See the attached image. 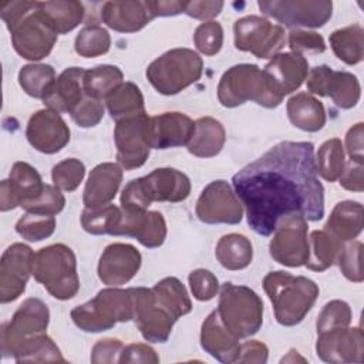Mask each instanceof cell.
<instances>
[{
  "label": "cell",
  "mask_w": 364,
  "mask_h": 364,
  "mask_svg": "<svg viewBox=\"0 0 364 364\" xmlns=\"http://www.w3.org/2000/svg\"><path fill=\"white\" fill-rule=\"evenodd\" d=\"M232 183L249 226L260 236H270L286 216L301 215L313 222L324 216V188L311 142L274 145L235 173Z\"/></svg>",
  "instance_id": "1"
},
{
  "label": "cell",
  "mask_w": 364,
  "mask_h": 364,
  "mask_svg": "<svg viewBox=\"0 0 364 364\" xmlns=\"http://www.w3.org/2000/svg\"><path fill=\"white\" fill-rule=\"evenodd\" d=\"M132 320L142 337L151 343H165L173 324L192 310V301L181 280L165 277L152 289L129 287Z\"/></svg>",
  "instance_id": "2"
},
{
  "label": "cell",
  "mask_w": 364,
  "mask_h": 364,
  "mask_svg": "<svg viewBox=\"0 0 364 364\" xmlns=\"http://www.w3.org/2000/svg\"><path fill=\"white\" fill-rule=\"evenodd\" d=\"M283 97L284 94L276 81L256 64L230 67L218 84V100L228 108L242 105L246 101H255L264 108H276Z\"/></svg>",
  "instance_id": "3"
},
{
  "label": "cell",
  "mask_w": 364,
  "mask_h": 364,
  "mask_svg": "<svg viewBox=\"0 0 364 364\" xmlns=\"http://www.w3.org/2000/svg\"><path fill=\"white\" fill-rule=\"evenodd\" d=\"M263 289L282 326L299 324L318 296V286L311 279L282 270L267 273L263 279Z\"/></svg>",
  "instance_id": "4"
},
{
  "label": "cell",
  "mask_w": 364,
  "mask_h": 364,
  "mask_svg": "<svg viewBox=\"0 0 364 364\" xmlns=\"http://www.w3.org/2000/svg\"><path fill=\"white\" fill-rule=\"evenodd\" d=\"M31 273L58 300L73 299L80 289L75 255L63 243L40 249L34 255Z\"/></svg>",
  "instance_id": "5"
},
{
  "label": "cell",
  "mask_w": 364,
  "mask_h": 364,
  "mask_svg": "<svg viewBox=\"0 0 364 364\" xmlns=\"http://www.w3.org/2000/svg\"><path fill=\"white\" fill-rule=\"evenodd\" d=\"M216 313L223 326L240 340L260 330L263 323V301L250 287L226 282L220 287Z\"/></svg>",
  "instance_id": "6"
},
{
  "label": "cell",
  "mask_w": 364,
  "mask_h": 364,
  "mask_svg": "<svg viewBox=\"0 0 364 364\" xmlns=\"http://www.w3.org/2000/svg\"><path fill=\"white\" fill-rule=\"evenodd\" d=\"M74 324L88 333L112 328L119 321L132 320V296L129 289L108 287L100 290L94 299L71 310Z\"/></svg>",
  "instance_id": "7"
},
{
  "label": "cell",
  "mask_w": 364,
  "mask_h": 364,
  "mask_svg": "<svg viewBox=\"0 0 364 364\" xmlns=\"http://www.w3.org/2000/svg\"><path fill=\"white\" fill-rule=\"evenodd\" d=\"M203 71V61L191 48H173L154 60L146 68L151 85L164 95H175L196 82Z\"/></svg>",
  "instance_id": "8"
},
{
  "label": "cell",
  "mask_w": 364,
  "mask_h": 364,
  "mask_svg": "<svg viewBox=\"0 0 364 364\" xmlns=\"http://www.w3.org/2000/svg\"><path fill=\"white\" fill-rule=\"evenodd\" d=\"M48 320L50 311L44 301L36 297L24 300L13 314L11 320L1 326L3 357H13L27 340L44 334Z\"/></svg>",
  "instance_id": "9"
},
{
  "label": "cell",
  "mask_w": 364,
  "mask_h": 364,
  "mask_svg": "<svg viewBox=\"0 0 364 364\" xmlns=\"http://www.w3.org/2000/svg\"><path fill=\"white\" fill-rule=\"evenodd\" d=\"M235 47L249 51L257 58H272L286 43L284 28L260 16H246L233 26Z\"/></svg>",
  "instance_id": "10"
},
{
  "label": "cell",
  "mask_w": 364,
  "mask_h": 364,
  "mask_svg": "<svg viewBox=\"0 0 364 364\" xmlns=\"http://www.w3.org/2000/svg\"><path fill=\"white\" fill-rule=\"evenodd\" d=\"M114 139L117 161L122 168L142 166L151 149V118L146 112H141L117 121Z\"/></svg>",
  "instance_id": "11"
},
{
  "label": "cell",
  "mask_w": 364,
  "mask_h": 364,
  "mask_svg": "<svg viewBox=\"0 0 364 364\" xmlns=\"http://www.w3.org/2000/svg\"><path fill=\"white\" fill-rule=\"evenodd\" d=\"M259 9L286 27H323L331 17L333 3L328 0H262Z\"/></svg>",
  "instance_id": "12"
},
{
  "label": "cell",
  "mask_w": 364,
  "mask_h": 364,
  "mask_svg": "<svg viewBox=\"0 0 364 364\" xmlns=\"http://www.w3.org/2000/svg\"><path fill=\"white\" fill-rule=\"evenodd\" d=\"M307 219L301 215L283 218L270 240V256L280 264L287 267H300L309 259Z\"/></svg>",
  "instance_id": "13"
},
{
  "label": "cell",
  "mask_w": 364,
  "mask_h": 364,
  "mask_svg": "<svg viewBox=\"0 0 364 364\" xmlns=\"http://www.w3.org/2000/svg\"><path fill=\"white\" fill-rule=\"evenodd\" d=\"M196 216L203 223L236 225L242 220L243 206L226 181H213L196 202Z\"/></svg>",
  "instance_id": "14"
},
{
  "label": "cell",
  "mask_w": 364,
  "mask_h": 364,
  "mask_svg": "<svg viewBox=\"0 0 364 364\" xmlns=\"http://www.w3.org/2000/svg\"><path fill=\"white\" fill-rule=\"evenodd\" d=\"M307 90L320 97H330L343 109L353 108L361 94L355 75L347 71H334L328 65H317L310 71Z\"/></svg>",
  "instance_id": "15"
},
{
  "label": "cell",
  "mask_w": 364,
  "mask_h": 364,
  "mask_svg": "<svg viewBox=\"0 0 364 364\" xmlns=\"http://www.w3.org/2000/svg\"><path fill=\"white\" fill-rule=\"evenodd\" d=\"M34 252L23 243H13L1 255L0 260V301L10 303L18 299L33 274Z\"/></svg>",
  "instance_id": "16"
},
{
  "label": "cell",
  "mask_w": 364,
  "mask_h": 364,
  "mask_svg": "<svg viewBox=\"0 0 364 364\" xmlns=\"http://www.w3.org/2000/svg\"><path fill=\"white\" fill-rule=\"evenodd\" d=\"M10 33L17 54L31 61L47 57L57 41V33L40 16L37 3L36 9Z\"/></svg>",
  "instance_id": "17"
},
{
  "label": "cell",
  "mask_w": 364,
  "mask_h": 364,
  "mask_svg": "<svg viewBox=\"0 0 364 364\" xmlns=\"http://www.w3.org/2000/svg\"><path fill=\"white\" fill-rule=\"evenodd\" d=\"M27 141L43 154H55L70 141V128L60 112L50 108L40 109L28 119Z\"/></svg>",
  "instance_id": "18"
},
{
  "label": "cell",
  "mask_w": 364,
  "mask_h": 364,
  "mask_svg": "<svg viewBox=\"0 0 364 364\" xmlns=\"http://www.w3.org/2000/svg\"><path fill=\"white\" fill-rule=\"evenodd\" d=\"M316 351L326 363H361L363 331L360 327H344L318 333Z\"/></svg>",
  "instance_id": "19"
},
{
  "label": "cell",
  "mask_w": 364,
  "mask_h": 364,
  "mask_svg": "<svg viewBox=\"0 0 364 364\" xmlns=\"http://www.w3.org/2000/svg\"><path fill=\"white\" fill-rule=\"evenodd\" d=\"M44 189L40 173L27 162H16L0 185V209L7 212L34 200Z\"/></svg>",
  "instance_id": "20"
},
{
  "label": "cell",
  "mask_w": 364,
  "mask_h": 364,
  "mask_svg": "<svg viewBox=\"0 0 364 364\" xmlns=\"http://www.w3.org/2000/svg\"><path fill=\"white\" fill-rule=\"evenodd\" d=\"M141 267V253L128 243H112L105 247L98 262V277L104 284L128 283Z\"/></svg>",
  "instance_id": "21"
},
{
  "label": "cell",
  "mask_w": 364,
  "mask_h": 364,
  "mask_svg": "<svg viewBox=\"0 0 364 364\" xmlns=\"http://www.w3.org/2000/svg\"><path fill=\"white\" fill-rule=\"evenodd\" d=\"M115 236H131L145 247L154 249L164 243L166 223L162 213L156 210L128 212L121 208V220Z\"/></svg>",
  "instance_id": "22"
},
{
  "label": "cell",
  "mask_w": 364,
  "mask_h": 364,
  "mask_svg": "<svg viewBox=\"0 0 364 364\" xmlns=\"http://www.w3.org/2000/svg\"><path fill=\"white\" fill-rule=\"evenodd\" d=\"M144 193L152 202H181L191 193L189 178L173 168L154 169L146 176L139 178Z\"/></svg>",
  "instance_id": "23"
},
{
  "label": "cell",
  "mask_w": 364,
  "mask_h": 364,
  "mask_svg": "<svg viewBox=\"0 0 364 364\" xmlns=\"http://www.w3.org/2000/svg\"><path fill=\"white\" fill-rule=\"evenodd\" d=\"M102 21L119 33H135L144 28L154 17L149 1H107L101 9Z\"/></svg>",
  "instance_id": "24"
},
{
  "label": "cell",
  "mask_w": 364,
  "mask_h": 364,
  "mask_svg": "<svg viewBox=\"0 0 364 364\" xmlns=\"http://www.w3.org/2000/svg\"><path fill=\"white\" fill-rule=\"evenodd\" d=\"M195 122L182 112H164L151 118V148L168 149L188 145Z\"/></svg>",
  "instance_id": "25"
},
{
  "label": "cell",
  "mask_w": 364,
  "mask_h": 364,
  "mask_svg": "<svg viewBox=\"0 0 364 364\" xmlns=\"http://www.w3.org/2000/svg\"><path fill=\"white\" fill-rule=\"evenodd\" d=\"M122 182V169L114 162H104L92 168L84 188L82 202L88 209L109 205Z\"/></svg>",
  "instance_id": "26"
},
{
  "label": "cell",
  "mask_w": 364,
  "mask_h": 364,
  "mask_svg": "<svg viewBox=\"0 0 364 364\" xmlns=\"http://www.w3.org/2000/svg\"><path fill=\"white\" fill-rule=\"evenodd\" d=\"M200 346L220 363H235L240 353L239 338L223 326L216 310L212 311L202 324Z\"/></svg>",
  "instance_id": "27"
},
{
  "label": "cell",
  "mask_w": 364,
  "mask_h": 364,
  "mask_svg": "<svg viewBox=\"0 0 364 364\" xmlns=\"http://www.w3.org/2000/svg\"><path fill=\"white\" fill-rule=\"evenodd\" d=\"M85 70L70 67L64 70L54 81L43 102L53 111L71 112L84 98L82 78Z\"/></svg>",
  "instance_id": "28"
},
{
  "label": "cell",
  "mask_w": 364,
  "mask_h": 364,
  "mask_svg": "<svg viewBox=\"0 0 364 364\" xmlns=\"http://www.w3.org/2000/svg\"><path fill=\"white\" fill-rule=\"evenodd\" d=\"M264 71L286 95L296 91L303 84L309 74V63L301 54L279 53L266 64Z\"/></svg>",
  "instance_id": "29"
},
{
  "label": "cell",
  "mask_w": 364,
  "mask_h": 364,
  "mask_svg": "<svg viewBox=\"0 0 364 364\" xmlns=\"http://www.w3.org/2000/svg\"><path fill=\"white\" fill-rule=\"evenodd\" d=\"M324 230L340 245L351 242L363 230V205L355 200L338 202L331 210Z\"/></svg>",
  "instance_id": "30"
},
{
  "label": "cell",
  "mask_w": 364,
  "mask_h": 364,
  "mask_svg": "<svg viewBox=\"0 0 364 364\" xmlns=\"http://www.w3.org/2000/svg\"><path fill=\"white\" fill-rule=\"evenodd\" d=\"M225 139L223 125L212 117H202L195 121V129L186 146L195 156L212 158L222 151Z\"/></svg>",
  "instance_id": "31"
},
{
  "label": "cell",
  "mask_w": 364,
  "mask_h": 364,
  "mask_svg": "<svg viewBox=\"0 0 364 364\" xmlns=\"http://www.w3.org/2000/svg\"><path fill=\"white\" fill-rule=\"evenodd\" d=\"M287 115L294 127L307 132H316L326 124L323 104L307 92H299L287 101Z\"/></svg>",
  "instance_id": "32"
},
{
  "label": "cell",
  "mask_w": 364,
  "mask_h": 364,
  "mask_svg": "<svg viewBox=\"0 0 364 364\" xmlns=\"http://www.w3.org/2000/svg\"><path fill=\"white\" fill-rule=\"evenodd\" d=\"M37 11L57 34L74 30L84 17V6L75 0L37 1Z\"/></svg>",
  "instance_id": "33"
},
{
  "label": "cell",
  "mask_w": 364,
  "mask_h": 364,
  "mask_svg": "<svg viewBox=\"0 0 364 364\" xmlns=\"http://www.w3.org/2000/svg\"><path fill=\"white\" fill-rule=\"evenodd\" d=\"M218 262L228 270H242L252 263L250 240L239 233H229L219 239L215 250Z\"/></svg>",
  "instance_id": "34"
},
{
  "label": "cell",
  "mask_w": 364,
  "mask_h": 364,
  "mask_svg": "<svg viewBox=\"0 0 364 364\" xmlns=\"http://www.w3.org/2000/svg\"><path fill=\"white\" fill-rule=\"evenodd\" d=\"M364 30L360 24H353L330 34V46L341 61L348 65L358 64L364 57Z\"/></svg>",
  "instance_id": "35"
},
{
  "label": "cell",
  "mask_w": 364,
  "mask_h": 364,
  "mask_svg": "<svg viewBox=\"0 0 364 364\" xmlns=\"http://www.w3.org/2000/svg\"><path fill=\"white\" fill-rule=\"evenodd\" d=\"M122 80L124 74L117 65H97L91 70H85L84 73V94L95 100L107 98L112 91H115L122 84Z\"/></svg>",
  "instance_id": "36"
},
{
  "label": "cell",
  "mask_w": 364,
  "mask_h": 364,
  "mask_svg": "<svg viewBox=\"0 0 364 364\" xmlns=\"http://www.w3.org/2000/svg\"><path fill=\"white\" fill-rule=\"evenodd\" d=\"M105 104L115 121L145 112L142 92L134 82H122L105 98Z\"/></svg>",
  "instance_id": "37"
},
{
  "label": "cell",
  "mask_w": 364,
  "mask_h": 364,
  "mask_svg": "<svg viewBox=\"0 0 364 364\" xmlns=\"http://www.w3.org/2000/svg\"><path fill=\"white\" fill-rule=\"evenodd\" d=\"M341 246L326 230L311 232L309 237V259L306 262L307 269L324 272L337 262Z\"/></svg>",
  "instance_id": "38"
},
{
  "label": "cell",
  "mask_w": 364,
  "mask_h": 364,
  "mask_svg": "<svg viewBox=\"0 0 364 364\" xmlns=\"http://www.w3.org/2000/svg\"><path fill=\"white\" fill-rule=\"evenodd\" d=\"M121 220V208L105 205L97 209L85 208L81 213V225L91 235H117Z\"/></svg>",
  "instance_id": "39"
},
{
  "label": "cell",
  "mask_w": 364,
  "mask_h": 364,
  "mask_svg": "<svg viewBox=\"0 0 364 364\" xmlns=\"http://www.w3.org/2000/svg\"><path fill=\"white\" fill-rule=\"evenodd\" d=\"M55 81V71L47 64H28L18 73V82L30 97L43 100Z\"/></svg>",
  "instance_id": "40"
},
{
  "label": "cell",
  "mask_w": 364,
  "mask_h": 364,
  "mask_svg": "<svg viewBox=\"0 0 364 364\" xmlns=\"http://www.w3.org/2000/svg\"><path fill=\"white\" fill-rule=\"evenodd\" d=\"M317 164L316 169L326 181L334 182L340 178L346 161H344V149L343 144L338 138H333L326 141L317 152Z\"/></svg>",
  "instance_id": "41"
},
{
  "label": "cell",
  "mask_w": 364,
  "mask_h": 364,
  "mask_svg": "<svg viewBox=\"0 0 364 364\" xmlns=\"http://www.w3.org/2000/svg\"><path fill=\"white\" fill-rule=\"evenodd\" d=\"M13 357L17 363H23V361H34V363L65 361L60 353V348L46 333L27 340L16 351V354Z\"/></svg>",
  "instance_id": "42"
},
{
  "label": "cell",
  "mask_w": 364,
  "mask_h": 364,
  "mask_svg": "<svg viewBox=\"0 0 364 364\" xmlns=\"http://www.w3.org/2000/svg\"><path fill=\"white\" fill-rule=\"evenodd\" d=\"M111 37L108 31L97 24L84 27L75 37V51L81 57H98L109 50Z\"/></svg>",
  "instance_id": "43"
},
{
  "label": "cell",
  "mask_w": 364,
  "mask_h": 364,
  "mask_svg": "<svg viewBox=\"0 0 364 364\" xmlns=\"http://www.w3.org/2000/svg\"><path fill=\"white\" fill-rule=\"evenodd\" d=\"M54 229L55 218L53 215L27 212L16 223V232L30 242H40L50 237L54 233Z\"/></svg>",
  "instance_id": "44"
},
{
  "label": "cell",
  "mask_w": 364,
  "mask_h": 364,
  "mask_svg": "<svg viewBox=\"0 0 364 364\" xmlns=\"http://www.w3.org/2000/svg\"><path fill=\"white\" fill-rule=\"evenodd\" d=\"M85 175V166L80 159L68 158L58 162L51 172L54 185L58 189L73 192L78 188Z\"/></svg>",
  "instance_id": "45"
},
{
  "label": "cell",
  "mask_w": 364,
  "mask_h": 364,
  "mask_svg": "<svg viewBox=\"0 0 364 364\" xmlns=\"http://www.w3.org/2000/svg\"><path fill=\"white\" fill-rule=\"evenodd\" d=\"M351 321V309L343 300L328 301L320 311L317 318V334L334 328L348 327Z\"/></svg>",
  "instance_id": "46"
},
{
  "label": "cell",
  "mask_w": 364,
  "mask_h": 364,
  "mask_svg": "<svg viewBox=\"0 0 364 364\" xmlns=\"http://www.w3.org/2000/svg\"><path fill=\"white\" fill-rule=\"evenodd\" d=\"M361 255H363V243L355 240V242H346L340 253L337 256V263L344 274L346 279L354 283L363 282V270H361Z\"/></svg>",
  "instance_id": "47"
},
{
  "label": "cell",
  "mask_w": 364,
  "mask_h": 364,
  "mask_svg": "<svg viewBox=\"0 0 364 364\" xmlns=\"http://www.w3.org/2000/svg\"><path fill=\"white\" fill-rule=\"evenodd\" d=\"M65 198L60 192L57 186L44 185L43 192L31 202L23 205L21 208L30 213H41V215H57L64 209Z\"/></svg>",
  "instance_id": "48"
},
{
  "label": "cell",
  "mask_w": 364,
  "mask_h": 364,
  "mask_svg": "<svg viewBox=\"0 0 364 364\" xmlns=\"http://www.w3.org/2000/svg\"><path fill=\"white\" fill-rule=\"evenodd\" d=\"M196 48L205 55H215L223 44V28L218 21L202 23L193 34Z\"/></svg>",
  "instance_id": "49"
},
{
  "label": "cell",
  "mask_w": 364,
  "mask_h": 364,
  "mask_svg": "<svg viewBox=\"0 0 364 364\" xmlns=\"http://www.w3.org/2000/svg\"><path fill=\"white\" fill-rule=\"evenodd\" d=\"M189 286L196 300L208 301L213 299L219 290L216 276L206 269H196L189 274Z\"/></svg>",
  "instance_id": "50"
},
{
  "label": "cell",
  "mask_w": 364,
  "mask_h": 364,
  "mask_svg": "<svg viewBox=\"0 0 364 364\" xmlns=\"http://www.w3.org/2000/svg\"><path fill=\"white\" fill-rule=\"evenodd\" d=\"M289 47L296 54H318L326 50L324 38L314 31L291 30L289 34Z\"/></svg>",
  "instance_id": "51"
},
{
  "label": "cell",
  "mask_w": 364,
  "mask_h": 364,
  "mask_svg": "<svg viewBox=\"0 0 364 364\" xmlns=\"http://www.w3.org/2000/svg\"><path fill=\"white\" fill-rule=\"evenodd\" d=\"M70 115L73 121L82 128L95 127L104 117V105L100 100L85 95L82 101L70 112Z\"/></svg>",
  "instance_id": "52"
},
{
  "label": "cell",
  "mask_w": 364,
  "mask_h": 364,
  "mask_svg": "<svg viewBox=\"0 0 364 364\" xmlns=\"http://www.w3.org/2000/svg\"><path fill=\"white\" fill-rule=\"evenodd\" d=\"M37 1H27V0H16L3 3L0 7V14L3 21L6 23L7 28L11 31L16 28L34 9Z\"/></svg>",
  "instance_id": "53"
},
{
  "label": "cell",
  "mask_w": 364,
  "mask_h": 364,
  "mask_svg": "<svg viewBox=\"0 0 364 364\" xmlns=\"http://www.w3.org/2000/svg\"><path fill=\"white\" fill-rule=\"evenodd\" d=\"M122 343L117 338H104L94 344L91 351V363L94 364H114L119 363V355L122 353Z\"/></svg>",
  "instance_id": "54"
},
{
  "label": "cell",
  "mask_w": 364,
  "mask_h": 364,
  "mask_svg": "<svg viewBox=\"0 0 364 364\" xmlns=\"http://www.w3.org/2000/svg\"><path fill=\"white\" fill-rule=\"evenodd\" d=\"M119 363H146L156 364L159 363V357L156 351L146 344H129L122 348L119 355Z\"/></svg>",
  "instance_id": "55"
},
{
  "label": "cell",
  "mask_w": 364,
  "mask_h": 364,
  "mask_svg": "<svg viewBox=\"0 0 364 364\" xmlns=\"http://www.w3.org/2000/svg\"><path fill=\"white\" fill-rule=\"evenodd\" d=\"M223 9V1H185L183 13L198 20L216 17Z\"/></svg>",
  "instance_id": "56"
},
{
  "label": "cell",
  "mask_w": 364,
  "mask_h": 364,
  "mask_svg": "<svg viewBox=\"0 0 364 364\" xmlns=\"http://www.w3.org/2000/svg\"><path fill=\"white\" fill-rule=\"evenodd\" d=\"M363 134H364V124L358 122L353 128L348 129L346 135V146L348 156L353 162L361 164L364 162V148H363Z\"/></svg>",
  "instance_id": "57"
},
{
  "label": "cell",
  "mask_w": 364,
  "mask_h": 364,
  "mask_svg": "<svg viewBox=\"0 0 364 364\" xmlns=\"http://www.w3.org/2000/svg\"><path fill=\"white\" fill-rule=\"evenodd\" d=\"M340 185L353 192H363L364 191V175H363V165L350 161L347 166H344L340 175Z\"/></svg>",
  "instance_id": "58"
},
{
  "label": "cell",
  "mask_w": 364,
  "mask_h": 364,
  "mask_svg": "<svg viewBox=\"0 0 364 364\" xmlns=\"http://www.w3.org/2000/svg\"><path fill=\"white\" fill-rule=\"evenodd\" d=\"M267 355H269V350H267L266 344L256 341V340H250V341L240 344V353L237 357V363L264 364L267 361Z\"/></svg>",
  "instance_id": "59"
},
{
  "label": "cell",
  "mask_w": 364,
  "mask_h": 364,
  "mask_svg": "<svg viewBox=\"0 0 364 364\" xmlns=\"http://www.w3.org/2000/svg\"><path fill=\"white\" fill-rule=\"evenodd\" d=\"M154 17H165V16H176L183 13L185 1H149Z\"/></svg>",
  "instance_id": "60"
}]
</instances>
